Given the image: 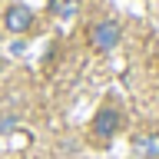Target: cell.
Instances as JSON below:
<instances>
[{
  "instance_id": "277c9868",
  "label": "cell",
  "mask_w": 159,
  "mask_h": 159,
  "mask_svg": "<svg viewBox=\"0 0 159 159\" xmlns=\"http://www.w3.org/2000/svg\"><path fill=\"white\" fill-rule=\"evenodd\" d=\"M133 152L139 159H159V133H143L133 139Z\"/></svg>"
},
{
  "instance_id": "7a4b0ae2",
  "label": "cell",
  "mask_w": 159,
  "mask_h": 159,
  "mask_svg": "<svg viewBox=\"0 0 159 159\" xmlns=\"http://www.w3.org/2000/svg\"><path fill=\"white\" fill-rule=\"evenodd\" d=\"M119 40H123V27H119L116 20H99L96 27L89 30V43H93L96 53H109V50H116Z\"/></svg>"
},
{
  "instance_id": "3957f363",
  "label": "cell",
  "mask_w": 159,
  "mask_h": 159,
  "mask_svg": "<svg viewBox=\"0 0 159 159\" xmlns=\"http://www.w3.org/2000/svg\"><path fill=\"white\" fill-rule=\"evenodd\" d=\"M119 123H123L119 109L103 106L96 116H93V136H96V139H113V136L119 133Z\"/></svg>"
},
{
  "instance_id": "6da1fadb",
  "label": "cell",
  "mask_w": 159,
  "mask_h": 159,
  "mask_svg": "<svg viewBox=\"0 0 159 159\" xmlns=\"http://www.w3.org/2000/svg\"><path fill=\"white\" fill-rule=\"evenodd\" d=\"M33 27H37V13H33L27 3H10V7L3 10V30H7V33L23 37V33H30Z\"/></svg>"
}]
</instances>
